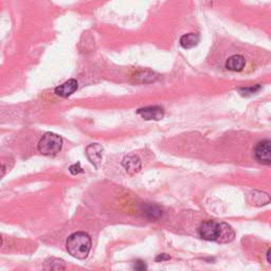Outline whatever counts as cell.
I'll return each mask as SVG.
<instances>
[{
  "label": "cell",
  "instance_id": "obj_15",
  "mask_svg": "<svg viewBox=\"0 0 271 271\" xmlns=\"http://www.w3.org/2000/svg\"><path fill=\"white\" fill-rule=\"evenodd\" d=\"M260 89H261L260 85H255V86H252V87L242 88V89H240V92H241V94H243V96H249V94L256 93Z\"/></svg>",
  "mask_w": 271,
  "mask_h": 271
},
{
  "label": "cell",
  "instance_id": "obj_8",
  "mask_svg": "<svg viewBox=\"0 0 271 271\" xmlns=\"http://www.w3.org/2000/svg\"><path fill=\"white\" fill-rule=\"evenodd\" d=\"M234 237H235L234 230L226 223H220L219 236H218V240H216V241L222 242V243H226V242L232 241L234 239Z\"/></svg>",
  "mask_w": 271,
  "mask_h": 271
},
{
  "label": "cell",
  "instance_id": "obj_19",
  "mask_svg": "<svg viewBox=\"0 0 271 271\" xmlns=\"http://www.w3.org/2000/svg\"><path fill=\"white\" fill-rule=\"evenodd\" d=\"M266 259H267L268 263L271 264V248L268 250V252H267V254H266Z\"/></svg>",
  "mask_w": 271,
  "mask_h": 271
},
{
  "label": "cell",
  "instance_id": "obj_16",
  "mask_svg": "<svg viewBox=\"0 0 271 271\" xmlns=\"http://www.w3.org/2000/svg\"><path fill=\"white\" fill-rule=\"evenodd\" d=\"M133 271H147V266L144 261L137 260L133 263Z\"/></svg>",
  "mask_w": 271,
  "mask_h": 271
},
{
  "label": "cell",
  "instance_id": "obj_10",
  "mask_svg": "<svg viewBox=\"0 0 271 271\" xmlns=\"http://www.w3.org/2000/svg\"><path fill=\"white\" fill-rule=\"evenodd\" d=\"M246 61L242 56H233L226 62V68L230 71H241L245 67Z\"/></svg>",
  "mask_w": 271,
  "mask_h": 271
},
{
  "label": "cell",
  "instance_id": "obj_1",
  "mask_svg": "<svg viewBox=\"0 0 271 271\" xmlns=\"http://www.w3.org/2000/svg\"><path fill=\"white\" fill-rule=\"evenodd\" d=\"M66 248L71 256L78 260H84L91 249V238L85 232H75L68 237Z\"/></svg>",
  "mask_w": 271,
  "mask_h": 271
},
{
  "label": "cell",
  "instance_id": "obj_17",
  "mask_svg": "<svg viewBox=\"0 0 271 271\" xmlns=\"http://www.w3.org/2000/svg\"><path fill=\"white\" fill-rule=\"evenodd\" d=\"M82 168H80L79 164H76V165H73L70 167V173L73 174V175H76V174H79L80 172H82Z\"/></svg>",
  "mask_w": 271,
  "mask_h": 271
},
{
  "label": "cell",
  "instance_id": "obj_12",
  "mask_svg": "<svg viewBox=\"0 0 271 271\" xmlns=\"http://www.w3.org/2000/svg\"><path fill=\"white\" fill-rule=\"evenodd\" d=\"M199 39H200V37H199L198 34H196V33H188V34H185V35L181 36L180 45L184 49H191V48H194L195 46L198 45Z\"/></svg>",
  "mask_w": 271,
  "mask_h": 271
},
{
  "label": "cell",
  "instance_id": "obj_5",
  "mask_svg": "<svg viewBox=\"0 0 271 271\" xmlns=\"http://www.w3.org/2000/svg\"><path fill=\"white\" fill-rule=\"evenodd\" d=\"M103 153H104V148L99 143L90 144L86 148V155L91 164L96 168H99L100 165L102 164Z\"/></svg>",
  "mask_w": 271,
  "mask_h": 271
},
{
  "label": "cell",
  "instance_id": "obj_7",
  "mask_svg": "<svg viewBox=\"0 0 271 271\" xmlns=\"http://www.w3.org/2000/svg\"><path fill=\"white\" fill-rule=\"evenodd\" d=\"M122 165L128 174L133 175L141 170V159L137 155L130 154L123 159Z\"/></svg>",
  "mask_w": 271,
  "mask_h": 271
},
{
  "label": "cell",
  "instance_id": "obj_14",
  "mask_svg": "<svg viewBox=\"0 0 271 271\" xmlns=\"http://www.w3.org/2000/svg\"><path fill=\"white\" fill-rule=\"evenodd\" d=\"M250 197L253 198V200H251V202H253V205H259V206L267 205V203L270 201V197L263 192L255 191L250 195Z\"/></svg>",
  "mask_w": 271,
  "mask_h": 271
},
{
  "label": "cell",
  "instance_id": "obj_4",
  "mask_svg": "<svg viewBox=\"0 0 271 271\" xmlns=\"http://www.w3.org/2000/svg\"><path fill=\"white\" fill-rule=\"evenodd\" d=\"M219 226L220 223H216L214 221H207L202 223L198 230L199 236L205 240L216 241L219 236Z\"/></svg>",
  "mask_w": 271,
  "mask_h": 271
},
{
  "label": "cell",
  "instance_id": "obj_6",
  "mask_svg": "<svg viewBox=\"0 0 271 271\" xmlns=\"http://www.w3.org/2000/svg\"><path fill=\"white\" fill-rule=\"evenodd\" d=\"M140 115L145 120H161L165 117V110L161 106H148L138 110Z\"/></svg>",
  "mask_w": 271,
  "mask_h": 271
},
{
  "label": "cell",
  "instance_id": "obj_9",
  "mask_svg": "<svg viewBox=\"0 0 271 271\" xmlns=\"http://www.w3.org/2000/svg\"><path fill=\"white\" fill-rule=\"evenodd\" d=\"M77 89V82L75 79H69L65 82L64 84L58 86L56 88V93L58 94L59 97H63V98H68L70 97L71 94Z\"/></svg>",
  "mask_w": 271,
  "mask_h": 271
},
{
  "label": "cell",
  "instance_id": "obj_11",
  "mask_svg": "<svg viewBox=\"0 0 271 271\" xmlns=\"http://www.w3.org/2000/svg\"><path fill=\"white\" fill-rule=\"evenodd\" d=\"M65 262L57 257H50L44 264L45 271H65Z\"/></svg>",
  "mask_w": 271,
  "mask_h": 271
},
{
  "label": "cell",
  "instance_id": "obj_2",
  "mask_svg": "<svg viewBox=\"0 0 271 271\" xmlns=\"http://www.w3.org/2000/svg\"><path fill=\"white\" fill-rule=\"evenodd\" d=\"M62 146L63 139L61 136L53 132H47L38 143V151L45 156H54L61 152Z\"/></svg>",
  "mask_w": 271,
  "mask_h": 271
},
{
  "label": "cell",
  "instance_id": "obj_3",
  "mask_svg": "<svg viewBox=\"0 0 271 271\" xmlns=\"http://www.w3.org/2000/svg\"><path fill=\"white\" fill-rule=\"evenodd\" d=\"M254 157L257 162H260L262 165L270 166L271 165V141L264 140L254 148Z\"/></svg>",
  "mask_w": 271,
  "mask_h": 271
},
{
  "label": "cell",
  "instance_id": "obj_18",
  "mask_svg": "<svg viewBox=\"0 0 271 271\" xmlns=\"http://www.w3.org/2000/svg\"><path fill=\"white\" fill-rule=\"evenodd\" d=\"M171 259V257L166 254V253H162V254H159L157 257H156V262H165V261H169Z\"/></svg>",
  "mask_w": 271,
  "mask_h": 271
},
{
  "label": "cell",
  "instance_id": "obj_13",
  "mask_svg": "<svg viewBox=\"0 0 271 271\" xmlns=\"http://www.w3.org/2000/svg\"><path fill=\"white\" fill-rule=\"evenodd\" d=\"M143 213L147 216L148 219L151 220H158L162 216V209L156 205H146L143 208Z\"/></svg>",
  "mask_w": 271,
  "mask_h": 271
}]
</instances>
